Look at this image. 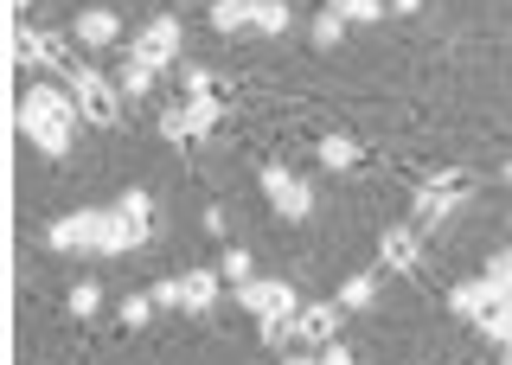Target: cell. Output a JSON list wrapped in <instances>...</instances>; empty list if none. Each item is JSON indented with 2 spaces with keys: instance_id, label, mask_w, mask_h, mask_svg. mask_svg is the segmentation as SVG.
I'll list each match as a JSON object with an SVG mask.
<instances>
[{
  "instance_id": "4316f807",
  "label": "cell",
  "mask_w": 512,
  "mask_h": 365,
  "mask_svg": "<svg viewBox=\"0 0 512 365\" xmlns=\"http://www.w3.org/2000/svg\"><path fill=\"white\" fill-rule=\"evenodd\" d=\"M186 97H212V71L205 65H186Z\"/></svg>"
},
{
  "instance_id": "5bb4252c",
  "label": "cell",
  "mask_w": 512,
  "mask_h": 365,
  "mask_svg": "<svg viewBox=\"0 0 512 365\" xmlns=\"http://www.w3.org/2000/svg\"><path fill=\"white\" fill-rule=\"evenodd\" d=\"M487 301H500L487 276H474V282H455V289H448V308H455L461 321H480V314H487Z\"/></svg>"
},
{
  "instance_id": "d6986e66",
  "label": "cell",
  "mask_w": 512,
  "mask_h": 365,
  "mask_svg": "<svg viewBox=\"0 0 512 365\" xmlns=\"http://www.w3.org/2000/svg\"><path fill=\"white\" fill-rule=\"evenodd\" d=\"M372 301H378V276H372V269H359V276L340 282V308H372Z\"/></svg>"
},
{
  "instance_id": "ba28073f",
  "label": "cell",
  "mask_w": 512,
  "mask_h": 365,
  "mask_svg": "<svg viewBox=\"0 0 512 365\" xmlns=\"http://www.w3.org/2000/svg\"><path fill=\"white\" fill-rule=\"evenodd\" d=\"M128 52H135L141 65H154V71L180 65V20H167V13H160V20H148V26L135 33V45H128Z\"/></svg>"
},
{
  "instance_id": "9c48e42d",
  "label": "cell",
  "mask_w": 512,
  "mask_h": 365,
  "mask_svg": "<svg viewBox=\"0 0 512 365\" xmlns=\"http://www.w3.org/2000/svg\"><path fill=\"white\" fill-rule=\"evenodd\" d=\"M340 301H301V314H295V346H308V353H320V346H333L340 340Z\"/></svg>"
},
{
  "instance_id": "5b68a950",
  "label": "cell",
  "mask_w": 512,
  "mask_h": 365,
  "mask_svg": "<svg viewBox=\"0 0 512 365\" xmlns=\"http://www.w3.org/2000/svg\"><path fill=\"white\" fill-rule=\"evenodd\" d=\"M468 199H474L468 173H436L429 186H416V199H410V225H416V231H429V225H442L448 212H461Z\"/></svg>"
},
{
  "instance_id": "2e32d148",
  "label": "cell",
  "mask_w": 512,
  "mask_h": 365,
  "mask_svg": "<svg viewBox=\"0 0 512 365\" xmlns=\"http://www.w3.org/2000/svg\"><path fill=\"white\" fill-rule=\"evenodd\" d=\"M154 77H160L154 65H141V58L128 52V58H122V71H116V84H122V97H148V90H154Z\"/></svg>"
},
{
  "instance_id": "7a4b0ae2",
  "label": "cell",
  "mask_w": 512,
  "mask_h": 365,
  "mask_svg": "<svg viewBox=\"0 0 512 365\" xmlns=\"http://www.w3.org/2000/svg\"><path fill=\"white\" fill-rule=\"evenodd\" d=\"M231 295H237V308H244V314H256V327H263V346H295V314H301L295 282L263 276V282H244V289H231Z\"/></svg>"
},
{
  "instance_id": "4fadbf2b",
  "label": "cell",
  "mask_w": 512,
  "mask_h": 365,
  "mask_svg": "<svg viewBox=\"0 0 512 365\" xmlns=\"http://www.w3.org/2000/svg\"><path fill=\"white\" fill-rule=\"evenodd\" d=\"M256 13H263V0H212V33H256Z\"/></svg>"
},
{
  "instance_id": "484cf974",
  "label": "cell",
  "mask_w": 512,
  "mask_h": 365,
  "mask_svg": "<svg viewBox=\"0 0 512 365\" xmlns=\"http://www.w3.org/2000/svg\"><path fill=\"white\" fill-rule=\"evenodd\" d=\"M384 13H391V7H384V0H352V7H346V26H352V33H359V26H378Z\"/></svg>"
},
{
  "instance_id": "9a60e30c",
  "label": "cell",
  "mask_w": 512,
  "mask_h": 365,
  "mask_svg": "<svg viewBox=\"0 0 512 365\" xmlns=\"http://www.w3.org/2000/svg\"><path fill=\"white\" fill-rule=\"evenodd\" d=\"M320 167H327V173H352V167H359V141H352V135H320Z\"/></svg>"
},
{
  "instance_id": "44dd1931",
  "label": "cell",
  "mask_w": 512,
  "mask_h": 365,
  "mask_svg": "<svg viewBox=\"0 0 512 365\" xmlns=\"http://www.w3.org/2000/svg\"><path fill=\"white\" fill-rule=\"evenodd\" d=\"M218 276L231 282V289H244V282H256V263H250V250H244V244H231V250H224V263H218Z\"/></svg>"
},
{
  "instance_id": "f546056e",
  "label": "cell",
  "mask_w": 512,
  "mask_h": 365,
  "mask_svg": "<svg viewBox=\"0 0 512 365\" xmlns=\"http://www.w3.org/2000/svg\"><path fill=\"white\" fill-rule=\"evenodd\" d=\"M320 365H359V359H352L346 340H333V346H320Z\"/></svg>"
},
{
  "instance_id": "e0dca14e",
  "label": "cell",
  "mask_w": 512,
  "mask_h": 365,
  "mask_svg": "<svg viewBox=\"0 0 512 365\" xmlns=\"http://www.w3.org/2000/svg\"><path fill=\"white\" fill-rule=\"evenodd\" d=\"M474 327L487 333L493 346H512V301H487V314H480Z\"/></svg>"
},
{
  "instance_id": "cb8c5ba5",
  "label": "cell",
  "mask_w": 512,
  "mask_h": 365,
  "mask_svg": "<svg viewBox=\"0 0 512 365\" xmlns=\"http://www.w3.org/2000/svg\"><path fill=\"white\" fill-rule=\"evenodd\" d=\"M64 308H71L77 321H90V314L103 308V289H96V282H71V295H64Z\"/></svg>"
},
{
  "instance_id": "7402d4cb",
  "label": "cell",
  "mask_w": 512,
  "mask_h": 365,
  "mask_svg": "<svg viewBox=\"0 0 512 365\" xmlns=\"http://www.w3.org/2000/svg\"><path fill=\"white\" fill-rule=\"evenodd\" d=\"M218 116H224L218 97H192V103H186V135H212Z\"/></svg>"
},
{
  "instance_id": "1f68e13d",
  "label": "cell",
  "mask_w": 512,
  "mask_h": 365,
  "mask_svg": "<svg viewBox=\"0 0 512 365\" xmlns=\"http://www.w3.org/2000/svg\"><path fill=\"white\" fill-rule=\"evenodd\" d=\"M391 13H423V0H384Z\"/></svg>"
},
{
  "instance_id": "8992f818",
  "label": "cell",
  "mask_w": 512,
  "mask_h": 365,
  "mask_svg": "<svg viewBox=\"0 0 512 365\" xmlns=\"http://www.w3.org/2000/svg\"><path fill=\"white\" fill-rule=\"evenodd\" d=\"M256 180H263V199H269V212H276V218H288V225H308V218H314V186L301 180V173H288V167L269 161Z\"/></svg>"
},
{
  "instance_id": "ac0fdd59",
  "label": "cell",
  "mask_w": 512,
  "mask_h": 365,
  "mask_svg": "<svg viewBox=\"0 0 512 365\" xmlns=\"http://www.w3.org/2000/svg\"><path fill=\"white\" fill-rule=\"evenodd\" d=\"M288 26H295V7H288V0H263V13H256V39H282Z\"/></svg>"
},
{
  "instance_id": "52a82bcc",
  "label": "cell",
  "mask_w": 512,
  "mask_h": 365,
  "mask_svg": "<svg viewBox=\"0 0 512 365\" xmlns=\"http://www.w3.org/2000/svg\"><path fill=\"white\" fill-rule=\"evenodd\" d=\"M103 225H109V212H96V205H84V212H71V218H52V231H45V244L58 250H103Z\"/></svg>"
},
{
  "instance_id": "d6a6232c",
  "label": "cell",
  "mask_w": 512,
  "mask_h": 365,
  "mask_svg": "<svg viewBox=\"0 0 512 365\" xmlns=\"http://www.w3.org/2000/svg\"><path fill=\"white\" fill-rule=\"evenodd\" d=\"M13 7H20V13H26V7H32V0H13Z\"/></svg>"
},
{
  "instance_id": "30bf717a",
  "label": "cell",
  "mask_w": 512,
  "mask_h": 365,
  "mask_svg": "<svg viewBox=\"0 0 512 365\" xmlns=\"http://www.w3.org/2000/svg\"><path fill=\"white\" fill-rule=\"evenodd\" d=\"M71 39L84 45V52H109V45H122V20L109 7H84L71 20Z\"/></svg>"
},
{
  "instance_id": "7c38bea8",
  "label": "cell",
  "mask_w": 512,
  "mask_h": 365,
  "mask_svg": "<svg viewBox=\"0 0 512 365\" xmlns=\"http://www.w3.org/2000/svg\"><path fill=\"white\" fill-rule=\"evenodd\" d=\"M218 289H224L218 269H186V276H180V314H212Z\"/></svg>"
},
{
  "instance_id": "f1b7e54d",
  "label": "cell",
  "mask_w": 512,
  "mask_h": 365,
  "mask_svg": "<svg viewBox=\"0 0 512 365\" xmlns=\"http://www.w3.org/2000/svg\"><path fill=\"white\" fill-rule=\"evenodd\" d=\"M160 135H167V141H186V109H167V116H160Z\"/></svg>"
},
{
  "instance_id": "836d02e7",
  "label": "cell",
  "mask_w": 512,
  "mask_h": 365,
  "mask_svg": "<svg viewBox=\"0 0 512 365\" xmlns=\"http://www.w3.org/2000/svg\"><path fill=\"white\" fill-rule=\"evenodd\" d=\"M506 186H512V161H506Z\"/></svg>"
},
{
  "instance_id": "83f0119b",
  "label": "cell",
  "mask_w": 512,
  "mask_h": 365,
  "mask_svg": "<svg viewBox=\"0 0 512 365\" xmlns=\"http://www.w3.org/2000/svg\"><path fill=\"white\" fill-rule=\"evenodd\" d=\"M154 308H180V276H167V282H154Z\"/></svg>"
},
{
  "instance_id": "6da1fadb",
  "label": "cell",
  "mask_w": 512,
  "mask_h": 365,
  "mask_svg": "<svg viewBox=\"0 0 512 365\" xmlns=\"http://www.w3.org/2000/svg\"><path fill=\"white\" fill-rule=\"evenodd\" d=\"M77 122H84V109H77L71 97V84H26V97H20V135L32 141L39 154H71V135H77Z\"/></svg>"
},
{
  "instance_id": "8fae6325",
  "label": "cell",
  "mask_w": 512,
  "mask_h": 365,
  "mask_svg": "<svg viewBox=\"0 0 512 365\" xmlns=\"http://www.w3.org/2000/svg\"><path fill=\"white\" fill-rule=\"evenodd\" d=\"M378 263L397 269V276H410L416 263H423V237H416V225H391L378 237Z\"/></svg>"
},
{
  "instance_id": "603a6c76",
  "label": "cell",
  "mask_w": 512,
  "mask_h": 365,
  "mask_svg": "<svg viewBox=\"0 0 512 365\" xmlns=\"http://www.w3.org/2000/svg\"><path fill=\"white\" fill-rule=\"evenodd\" d=\"M480 276L493 282V295H500V301H512V250H493V257H487V269H480Z\"/></svg>"
},
{
  "instance_id": "3957f363",
  "label": "cell",
  "mask_w": 512,
  "mask_h": 365,
  "mask_svg": "<svg viewBox=\"0 0 512 365\" xmlns=\"http://www.w3.org/2000/svg\"><path fill=\"white\" fill-rule=\"evenodd\" d=\"M154 237V199L141 193V186H128V193L109 205V225H103V257H128V250H141Z\"/></svg>"
},
{
  "instance_id": "277c9868",
  "label": "cell",
  "mask_w": 512,
  "mask_h": 365,
  "mask_svg": "<svg viewBox=\"0 0 512 365\" xmlns=\"http://www.w3.org/2000/svg\"><path fill=\"white\" fill-rule=\"evenodd\" d=\"M64 84H71L84 122H96V129H116V122H122V84H116V77H103V71H90V65H71Z\"/></svg>"
},
{
  "instance_id": "4dcf8cb0",
  "label": "cell",
  "mask_w": 512,
  "mask_h": 365,
  "mask_svg": "<svg viewBox=\"0 0 512 365\" xmlns=\"http://www.w3.org/2000/svg\"><path fill=\"white\" fill-rule=\"evenodd\" d=\"M282 365H320V353H308V346H301V353H288Z\"/></svg>"
},
{
  "instance_id": "ffe728a7",
  "label": "cell",
  "mask_w": 512,
  "mask_h": 365,
  "mask_svg": "<svg viewBox=\"0 0 512 365\" xmlns=\"http://www.w3.org/2000/svg\"><path fill=\"white\" fill-rule=\"evenodd\" d=\"M308 33H314V45H320V52H333V45H340L346 33H352V26H346V13H314V26H308Z\"/></svg>"
},
{
  "instance_id": "d4e9b609",
  "label": "cell",
  "mask_w": 512,
  "mask_h": 365,
  "mask_svg": "<svg viewBox=\"0 0 512 365\" xmlns=\"http://www.w3.org/2000/svg\"><path fill=\"white\" fill-rule=\"evenodd\" d=\"M116 314H122V327H148V314H154V295H148V289H135V295H128Z\"/></svg>"
}]
</instances>
